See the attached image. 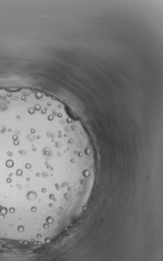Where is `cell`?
<instances>
[{"mask_svg":"<svg viewBox=\"0 0 163 261\" xmlns=\"http://www.w3.org/2000/svg\"><path fill=\"white\" fill-rule=\"evenodd\" d=\"M80 121L55 98L29 90L0 97V220L40 229L80 189L85 167Z\"/></svg>","mask_w":163,"mask_h":261,"instance_id":"1","label":"cell"}]
</instances>
